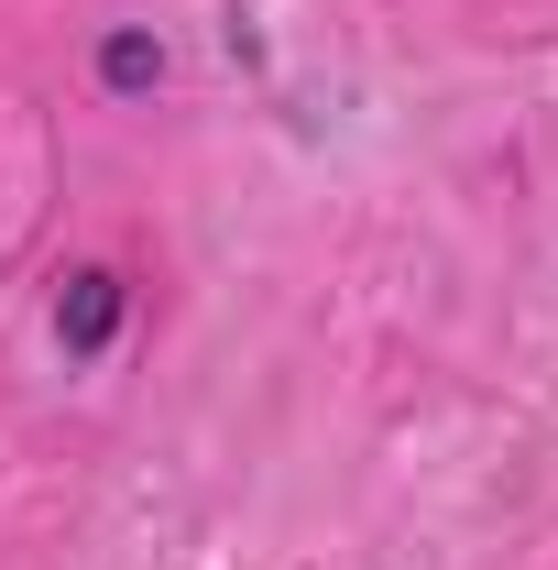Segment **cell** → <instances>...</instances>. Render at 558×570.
Returning a JSON list of instances; mask_svg holds the SVG:
<instances>
[{"instance_id": "obj_1", "label": "cell", "mask_w": 558, "mask_h": 570, "mask_svg": "<svg viewBox=\"0 0 558 570\" xmlns=\"http://www.w3.org/2000/svg\"><path fill=\"white\" fill-rule=\"evenodd\" d=\"M110 330H121V275H67V296H56V341L67 352H110Z\"/></svg>"}, {"instance_id": "obj_2", "label": "cell", "mask_w": 558, "mask_h": 570, "mask_svg": "<svg viewBox=\"0 0 558 570\" xmlns=\"http://www.w3.org/2000/svg\"><path fill=\"white\" fill-rule=\"evenodd\" d=\"M142 77H165V56H153L142 33H121V45H110V88H142Z\"/></svg>"}]
</instances>
